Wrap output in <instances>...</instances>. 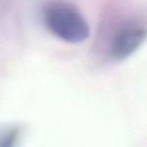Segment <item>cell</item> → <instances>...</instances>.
<instances>
[{
  "label": "cell",
  "mask_w": 147,
  "mask_h": 147,
  "mask_svg": "<svg viewBox=\"0 0 147 147\" xmlns=\"http://www.w3.org/2000/svg\"><path fill=\"white\" fill-rule=\"evenodd\" d=\"M147 39V21L138 15L120 21L111 32L107 42L109 57L123 60L131 56Z\"/></svg>",
  "instance_id": "2"
},
{
  "label": "cell",
  "mask_w": 147,
  "mask_h": 147,
  "mask_svg": "<svg viewBox=\"0 0 147 147\" xmlns=\"http://www.w3.org/2000/svg\"><path fill=\"white\" fill-rule=\"evenodd\" d=\"M20 131L17 127H10L0 132V147H15Z\"/></svg>",
  "instance_id": "3"
},
{
  "label": "cell",
  "mask_w": 147,
  "mask_h": 147,
  "mask_svg": "<svg viewBox=\"0 0 147 147\" xmlns=\"http://www.w3.org/2000/svg\"><path fill=\"white\" fill-rule=\"evenodd\" d=\"M41 20L49 33L67 43H80L89 37V25L82 13L65 0H48L41 8Z\"/></svg>",
  "instance_id": "1"
}]
</instances>
